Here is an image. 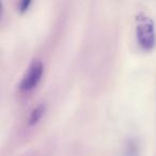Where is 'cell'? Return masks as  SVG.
<instances>
[{
    "label": "cell",
    "mask_w": 156,
    "mask_h": 156,
    "mask_svg": "<svg viewBox=\"0 0 156 156\" xmlns=\"http://www.w3.org/2000/svg\"><path fill=\"white\" fill-rule=\"evenodd\" d=\"M136 37L138 44L145 50L156 45V28L153 18L144 12L136 15Z\"/></svg>",
    "instance_id": "cell-1"
},
{
    "label": "cell",
    "mask_w": 156,
    "mask_h": 156,
    "mask_svg": "<svg viewBox=\"0 0 156 156\" xmlns=\"http://www.w3.org/2000/svg\"><path fill=\"white\" fill-rule=\"evenodd\" d=\"M44 73V63L41 59H33L27 67L20 81V89L22 91H30L37 87Z\"/></svg>",
    "instance_id": "cell-2"
},
{
    "label": "cell",
    "mask_w": 156,
    "mask_h": 156,
    "mask_svg": "<svg viewBox=\"0 0 156 156\" xmlns=\"http://www.w3.org/2000/svg\"><path fill=\"white\" fill-rule=\"evenodd\" d=\"M124 156H140V142L135 136H129L124 142Z\"/></svg>",
    "instance_id": "cell-3"
},
{
    "label": "cell",
    "mask_w": 156,
    "mask_h": 156,
    "mask_svg": "<svg viewBox=\"0 0 156 156\" xmlns=\"http://www.w3.org/2000/svg\"><path fill=\"white\" fill-rule=\"evenodd\" d=\"M46 110V105L44 103L41 104H37L32 110L29 113V118H28V124L29 125H34L35 123L40 121V119L42 118V115H44Z\"/></svg>",
    "instance_id": "cell-4"
},
{
    "label": "cell",
    "mask_w": 156,
    "mask_h": 156,
    "mask_svg": "<svg viewBox=\"0 0 156 156\" xmlns=\"http://www.w3.org/2000/svg\"><path fill=\"white\" fill-rule=\"evenodd\" d=\"M30 5H31V0H22L20 2V5H18V10L22 12L26 11Z\"/></svg>",
    "instance_id": "cell-5"
}]
</instances>
